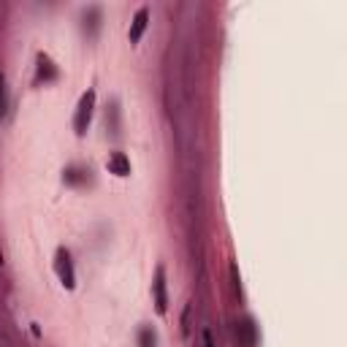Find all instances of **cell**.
I'll list each match as a JSON object with an SVG mask.
<instances>
[{
	"instance_id": "6da1fadb",
	"label": "cell",
	"mask_w": 347,
	"mask_h": 347,
	"mask_svg": "<svg viewBox=\"0 0 347 347\" xmlns=\"http://www.w3.org/2000/svg\"><path fill=\"white\" fill-rule=\"evenodd\" d=\"M92 103H95V92H84L82 95V101H79V111H76V133H84L87 130V125H90V117H92Z\"/></svg>"
},
{
	"instance_id": "7a4b0ae2",
	"label": "cell",
	"mask_w": 347,
	"mask_h": 347,
	"mask_svg": "<svg viewBox=\"0 0 347 347\" xmlns=\"http://www.w3.org/2000/svg\"><path fill=\"white\" fill-rule=\"evenodd\" d=\"M54 268H57V274H60V279H63V285H65V287H73V285H76L73 266H71V255L65 253V249H60V253H57Z\"/></svg>"
},
{
	"instance_id": "3957f363",
	"label": "cell",
	"mask_w": 347,
	"mask_h": 347,
	"mask_svg": "<svg viewBox=\"0 0 347 347\" xmlns=\"http://www.w3.org/2000/svg\"><path fill=\"white\" fill-rule=\"evenodd\" d=\"M152 287H155V304H158V312H166V306H168V296H166V272H163V268H158Z\"/></svg>"
},
{
	"instance_id": "277c9868",
	"label": "cell",
	"mask_w": 347,
	"mask_h": 347,
	"mask_svg": "<svg viewBox=\"0 0 347 347\" xmlns=\"http://www.w3.org/2000/svg\"><path fill=\"white\" fill-rule=\"evenodd\" d=\"M106 168H109L111 174H117V177H128L130 174V160L122 155V152H114V155L106 160Z\"/></svg>"
},
{
	"instance_id": "5b68a950",
	"label": "cell",
	"mask_w": 347,
	"mask_h": 347,
	"mask_svg": "<svg viewBox=\"0 0 347 347\" xmlns=\"http://www.w3.org/2000/svg\"><path fill=\"white\" fill-rule=\"evenodd\" d=\"M147 19H149V11L147 8H141V11L133 16V25H130V41L136 44V41H141V35H144V30H147Z\"/></svg>"
},
{
	"instance_id": "8992f818",
	"label": "cell",
	"mask_w": 347,
	"mask_h": 347,
	"mask_svg": "<svg viewBox=\"0 0 347 347\" xmlns=\"http://www.w3.org/2000/svg\"><path fill=\"white\" fill-rule=\"evenodd\" d=\"M139 344H141V347H155V331H152V329H141Z\"/></svg>"
},
{
	"instance_id": "52a82bcc",
	"label": "cell",
	"mask_w": 347,
	"mask_h": 347,
	"mask_svg": "<svg viewBox=\"0 0 347 347\" xmlns=\"http://www.w3.org/2000/svg\"><path fill=\"white\" fill-rule=\"evenodd\" d=\"M6 111V84H3V76H0V114Z\"/></svg>"
},
{
	"instance_id": "ba28073f",
	"label": "cell",
	"mask_w": 347,
	"mask_h": 347,
	"mask_svg": "<svg viewBox=\"0 0 347 347\" xmlns=\"http://www.w3.org/2000/svg\"><path fill=\"white\" fill-rule=\"evenodd\" d=\"M204 347H215V342H211V334L204 331Z\"/></svg>"
}]
</instances>
